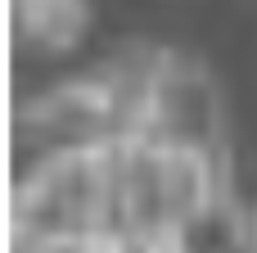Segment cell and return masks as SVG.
<instances>
[{
    "mask_svg": "<svg viewBox=\"0 0 257 253\" xmlns=\"http://www.w3.org/2000/svg\"><path fill=\"white\" fill-rule=\"evenodd\" d=\"M149 136L190 145L203 154H221V104L208 72L185 54L158 59V91H154V127ZM226 158V154H221Z\"/></svg>",
    "mask_w": 257,
    "mask_h": 253,
    "instance_id": "3957f363",
    "label": "cell"
},
{
    "mask_svg": "<svg viewBox=\"0 0 257 253\" xmlns=\"http://www.w3.org/2000/svg\"><path fill=\"white\" fill-rule=\"evenodd\" d=\"M226 204V158L158 136L63 149L18 172L9 240H126L167 253Z\"/></svg>",
    "mask_w": 257,
    "mask_h": 253,
    "instance_id": "6da1fadb",
    "label": "cell"
},
{
    "mask_svg": "<svg viewBox=\"0 0 257 253\" xmlns=\"http://www.w3.org/2000/svg\"><path fill=\"white\" fill-rule=\"evenodd\" d=\"M158 50L154 54H117L63 86L36 95L14 113V149L36 163L63 149H90L113 140L149 136L154 127V91H158Z\"/></svg>",
    "mask_w": 257,
    "mask_h": 253,
    "instance_id": "7a4b0ae2",
    "label": "cell"
},
{
    "mask_svg": "<svg viewBox=\"0 0 257 253\" xmlns=\"http://www.w3.org/2000/svg\"><path fill=\"white\" fill-rule=\"evenodd\" d=\"M248 240H253V249H257V222H253V231H248Z\"/></svg>",
    "mask_w": 257,
    "mask_h": 253,
    "instance_id": "5b68a950",
    "label": "cell"
},
{
    "mask_svg": "<svg viewBox=\"0 0 257 253\" xmlns=\"http://www.w3.org/2000/svg\"><path fill=\"white\" fill-rule=\"evenodd\" d=\"M90 0H9V41L23 54L59 59L86 45Z\"/></svg>",
    "mask_w": 257,
    "mask_h": 253,
    "instance_id": "277c9868",
    "label": "cell"
}]
</instances>
